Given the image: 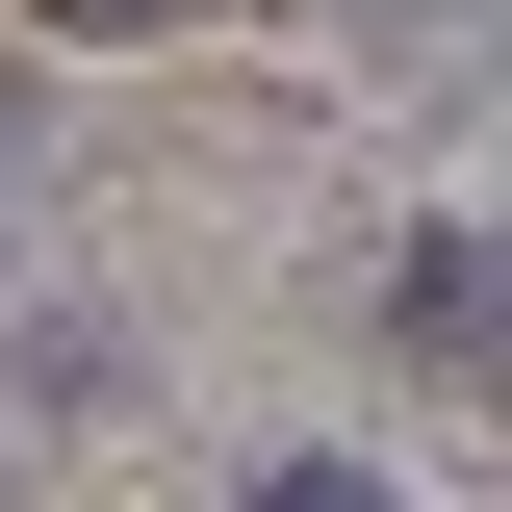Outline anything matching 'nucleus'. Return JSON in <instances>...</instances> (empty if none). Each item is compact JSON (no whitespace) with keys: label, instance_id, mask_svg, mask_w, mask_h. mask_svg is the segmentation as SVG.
Masks as SVG:
<instances>
[{"label":"nucleus","instance_id":"f257e3e1","mask_svg":"<svg viewBox=\"0 0 512 512\" xmlns=\"http://www.w3.org/2000/svg\"><path fill=\"white\" fill-rule=\"evenodd\" d=\"M384 333H410V359H487V231H410L384 256Z\"/></svg>","mask_w":512,"mask_h":512},{"label":"nucleus","instance_id":"f03ea898","mask_svg":"<svg viewBox=\"0 0 512 512\" xmlns=\"http://www.w3.org/2000/svg\"><path fill=\"white\" fill-rule=\"evenodd\" d=\"M52 26H77V52H154V26H205V0H52Z\"/></svg>","mask_w":512,"mask_h":512},{"label":"nucleus","instance_id":"7ed1b4c3","mask_svg":"<svg viewBox=\"0 0 512 512\" xmlns=\"http://www.w3.org/2000/svg\"><path fill=\"white\" fill-rule=\"evenodd\" d=\"M256 512H384V487H359V461H256Z\"/></svg>","mask_w":512,"mask_h":512},{"label":"nucleus","instance_id":"20e7f679","mask_svg":"<svg viewBox=\"0 0 512 512\" xmlns=\"http://www.w3.org/2000/svg\"><path fill=\"white\" fill-rule=\"evenodd\" d=\"M333 26H461V0H333Z\"/></svg>","mask_w":512,"mask_h":512},{"label":"nucleus","instance_id":"39448f33","mask_svg":"<svg viewBox=\"0 0 512 512\" xmlns=\"http://www.w3.org/2000/svg\"><path fill=\"white\" fill-rule=\"evenodd\" d=\"M0 180H26V77H0Z\"/></svg>","mask_w":512,"mask_h":512}]
</instances>
